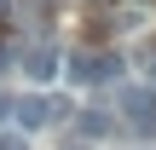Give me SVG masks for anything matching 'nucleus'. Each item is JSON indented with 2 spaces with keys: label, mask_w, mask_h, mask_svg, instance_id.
I'll list each match as a JSON object with an SVG mask.
<instances>
[{
  "label": "nucleus",
  "mask_w": 156,
  "mask_h": 150,
  "mask_svg": "<svg viewBox=\"0 0 156 150\" xmlns=\"http://www.w3.org/2000/svg\"><path fill=\"white\" fill-rule=\"evenodd\" d=\"M12 116H17V127H52L58 116H69V98H58V92H29V98H17L12 104Z\"/></svg>",
  "instance_id": "f257e3e1"
},
{
  "label": "nucleus",
  "mask_w": 156,
  "mask_h": 150,
  "mask_svg": "<svg viewBox=\"0 0 156 150\" xmlns=\"http://www.w3.org/2000/svg\"><path fill=\"white\" fill-rule=\"evenodd\" d=\"M122 75V58L116 52H75L69 58V81L75 87H104V81H116Z\"/></svg>",
  "instance_id": "f03ea898"
},
{
  "label": "nucleus",
  "mask_w": 156,
  "mask_h": 150,
  "mask_svg": "<svg viewBox=\"0 0 156 150\" xmlns=\"http://www.w3.org/2000/svg\"><path fill=\"white\" fill-rule=\"evenodd\" d=\"M122 116H127V127L133 133H156V92L151 87H122Z\"/></svg>",
  "instance_id": "7ed1b4c3"
},
{
  "label": "nucleus",
  "mask_w": 156,
  "mask_h": 150,
  "mask_svg": "<svg viewBox=\"0 0 156 150\" xmlns=\"http://www.w3.org/2000/svg\"><path fill=\"white\" fill-rule=\"evenodd\" d=\"M23 75H29V81H52V75H58V52H52V46H29V52H23Z\"/></svg>",
  "instance_id": "20e7f679"
},
{
  "label": "nucleus",
  "mask_w": 156,
  "mask_h": 150,
  "mask_svg": "<svg viewBox=\"0 0 156 150\" xmlns=\"http://www.w3.org/2000/svg\"><path fill=\"white\" fill-rule=\"evenodd\" d=\"M110 127H116V121H110L104 110H87V116H81V133H87V139H104Z\"/></svg>",
  "instance_id": "39448f33"
},
{
  "label": "nucleus",
  "mask_w": 156,
  "mask_h": 150,
  "mask_svg": "<svg viewBox=\"0 0 156 150\" xmlns=\"http://www.w3.org/2000/svg\"><path fill=\"white\" fill-rule=\"evenodd\" d=\"M139 69H145V81H156V40L139 46Z\"/></svg>",
  "instance_id": "423d86ee"
},
{
  "label": "nucleus",
  "mask_w": 156,
  "mask_h": 150,
  "mask_svg": "<svg viewBox=\"0 0 156 150\" xmlns=\"http://www.w3.org/2000/svg\"><path fill=\"white\" fill-rule=\"evenodd\" d=\"M0 150H29V145H23V133H0Z\"/></svg>",
  "instance_id": "0eeeda50"
},
{
  "label": "nucleus",
  "mask_w": 156,
  "mask_h": 150,
  "mask_svg": "<svg viewBox=\"0 0 156 150\" xmlns=\"http://www.w3.org/2000/svg\"><path fill=\"white\" fill-rule=\"evenodd\" d=\"M6 12H12V0H0V23H6Z\"/></svg>",
  "instance_id": "6e6552de"
},
{
  "label": "nucleus",
  "mask_w": 156,
  "mask_h": 150,
  "mask_svg": "<svg viewBox=\"0 0 156 150\" xmlns=\"http://www.w3.org/2000/svg\"><path fill=\"white\" fill-rule=\"evenodd\" d=\"M6 58H12V52H6V46H0V64H6Z\"/></svg>",
  "instance_id": "1a4fd4ad"
}]
</instances>
